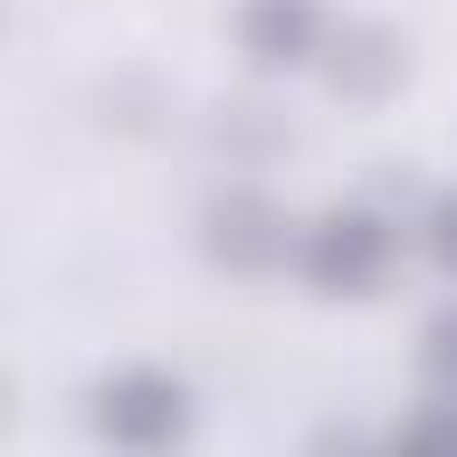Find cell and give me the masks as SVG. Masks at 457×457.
Instances as JSON below:
<instances>
[{
    "label": "cell",
    "instance_id": "cell-5",
    "mask_svg": "<svg viewBox=\"0 0 457 457\" xmlns=\"http://www.w3.org/2000/svg\"><path fill=\"white\" fill-rule=\"evenodd\" d=\"M328 7L321 0H236L228 36L257 71H307L328 43Z\"/></svg>",
    "mask_w": 457,
    "mask_h": 457
},
{
    "label": "cell",
    "instance_id": "cell-2",
    "mask_svg": "<svg viewBox=\"0 0 457 457\" xmlns=\"http://www.w3.org/2000/svg\"><path fill=\"white\" fill-rule=\"evenodd\" d=\"M193 243L214 271L228 278H278L293 271V250H300V221L278 193L250 186V179H228L200 200L193 214Z\"/></svg>",
    "mask_w": 457,
    "mask_h": 457
},
{
    "label": "cell",
    "instance_id": "cell-3",
    "mask_svg": "<svg viewBox=\"0 0 457 457\" xmlns=\"http://www.w3.org/2000/svg\"><path fill=\"white\" fill-rule=\"evenodd\" d=\"M93 414V436L114 443V450H179L193 436V386L164 364H121L93 386L86 400Z\"/></svg>",
    "mask_w": 457,
    "mask_h": 457
},
{
    "label": "cell",
    "instance_id": "cell-7",
    "mask_svg": "<svg viewBox=\"0 0 457 457\" xmlns=\"http://www.w3.org/2000/svg\"><path fill=\"white\" fill-rule=\"evenodd\" d=\"M414 364H421V386L457 393V300H443V307L421 321V350H414Z\"/></svg>",
    "mask_w": 457,
    "mask_h": 457
},
{
    "label": "cell",
    "instance_id": "cell-6",
    "mask_svg": "<svg viewBox=\"0 0 457 457\" xmlns=\"http://www.w3.org/2000/svg\"><path fill=\"white\" fill-rule=\"evenodd\" d=\"M393 443H400V450H436V457H457V393L421 386V400L393 421Z\"/></svg>",
    "mask_w": 457,
    "mask_h": 457
},
{
    "label": "cell",
    "instance_id": "cell-4",
    "mask_svg": "<svg viewBox=\"0 0 457 457\" xmlns=\"http://www.w3.org/2000/svg\"><path fill=\"white\" fill-rule=\"evenodd\" d=\"M314 71L343 107H386L407 86V36L386 21H336Z\"/></svg>",
    "mask_w": 457,
    "mask_h": 457
},
{
    "label": "cell",
    "instance_id": "cell-8",
    "mask_svg": "<svg viewBox=\"0 0 457 457\" xmlns=\"http://www.w3.org/2000/svg\"><path fill=\"white\" fill-rule=\"evenodd\" d=\"M421 250L436 257V271H450V278H457V186H450V193H436V200L421 207Z\"/></svg>",
    "mask_w": 457,
    "mask_h": 457
},
{
    "label": "cell",
    "instance_id": "cell-1",
    "mask_svg": "<svg viewBox=\"0 0 457 457\" xmlns=\"http://www.w3.org/2000/svg\"><path fill=\"white\" fill-rule=\"evenodd\" d=\"M393 257H400V221L378 214L371 200H336L314 221H300L293 278L314 300H371V293H386Z\"/></svg>",
    "mask_w": 457,
    "mask_h": 457
}]
</instances>
